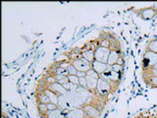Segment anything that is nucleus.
Returning a JSON list of instances; mask_svg holds the SVG:
<instances>
[{
  "label": "nucleus",
  "mask_w": 157,
  "mask_h": 118,
  "mask_svg": "<svg viewBox=\"0 0 157 118\" xmlns=\"http://www.w3.org/2000/svg\"><path fill=\"white\" fill-rule=\"evenodd\" d=\"M142 64H144V73L148 71L154 65L157 64V53L151 52L148 50H145L144 53V60H142Z\"/></svg>",
  "instance_id": "f257e3e1"
},
{
  "label": "nucleus",
  "mask_w": 157,
  "mask_h": 118,
  "mask_svg": "<svg viewBox=\"0 0 157 118\" xmlns=\"http://www.w3.org/2000/svg\"><path fill=\"white\" fill-rule=\"evenodd\" d=\"M113 90L112 86L108 83L104 79L99 78L98 79V83H97V88H96V93L98 96L100 97H104L106 96H108L110 93V92Z\"/></svg>",
  "instance_id": "f03ea898"
},
{
  "label": "nucleus",
  "mask_w": 157,
  "mask_h": 118,
  "mask_svg": "<svg viewBox=\"0 0 157 118\" xmlns=\"http://www.w3.org/2000/svg\"><path fill=\"white\" fill-rule=\"evenodd\" d=\"M74 67H75L78 71H81V72H88L92 69V63L88 62L86 59H85L82 56H78L75 59H73V61L71 62Z\"/></svg>",
  "instance_id": "7ed1b4c3"
},
{
  "label": "nucleus",
  "mask_w": 157,
  "mask_h": 118,
  "mask_svg": "<svg viewBox=\"0 0 157 118\" xmlns=\"http://www.w3.org/2000/svg\"><path fill=\"white\" fill-rule=\"evenodd\" d=\"M110 51H111L110 48L102 47V46L99 45V44H98V45L94 49V58H95V60L107 64Z\"/></svg>",
  "instance_id": "20e7f679"
},
{
  "label": "nucleus",
  "mask_w": 157,
  "mask_h": 118,
  "mask_svg": "<svg viewBox=\"0 0 157 118\" xmlns=\"http://www.w3.org/2000/svg\"><path fill=\"white\" fill-rule=\"evenodd\" d=\"M136 13L139 15L142 20H144V21H149V20H152L154 17H156V15H157V12L153 8H152V6L139 9V10H136Z\"/></svg>",
  "instance_id": "39448f33"
},
{
  "label": "nucleus",
  "mask_w": 157,
  "mask_h": 118,
  "mask_svg": "<svg viewBox=\"0 0 157 118\" xmlns=\"http://www.w3.org/2000/svg\"><path fill=\"white\" fill-rule=\"evenodd\" d=\"M46 88H48V90H50L51 92H53L58 96H65L66 93L68 92V91L66 90V88H64L62 85H60L59 83H57V82L52 83V84H46Z\"/></svg>",
  "instance_id": "423d86ee"
},
{
  "label": "nucleus",
  "mask_w": 157,
  "mask_h": 118,
  "mask_svg": "<svg viewBox=\"0 0 157 118\" xmlns=\"http://www.w3.org/2000/svg\"><path fill=\"white\" fill-rule=\"evenodd\" d=\"M83 110L86 112V118H99L100 116V111L98 110V108L95 107L92 104H85L82 106Z\"/></svg>",
  "instance_id": "0eeeda50"
},
{
  "label": "nucleus",
  "mask_w": 157,
  "mask_h": 118,
  "mask_svg": "<svg viewBox=\"0 0 157 118\" xmlns=\"http://www.w3.org/2000/svg\"><path fill=\"white\" fill-rule=\"evenodd\" d=\"M68 112L66 110H63L61 108H57L55 110H51V111H47L45 115L41 116L42 118H68Z\"/></svg>",
  "instance_id": "6e6552de"
},
{
  "label": "nucleus",
  "mask_w": 157,
  "mask_h": 118,
  "mask_svg": "<svg viewBox=\"0 0 157 118\" xmlns=\"http://www.w3.org/2000/svg\"><path fill=\"white\" fill-rule=\"evenodd\" d=\"M67 117L68 118H86V115L82 107L81 108L75 107V108H72L71 110H69Z\"/></svg>",
  "instance_id": "1a4fd4ad"
},
{
  "label": "nucleus",
  "mask_w": 157,
  "mask_h": 118,
  "mask_svg": "<svg viewBox=\"0 0 157 118\" xmlns=\"http://www.w3.org/2000/svg\"><path fill=\"white\" fill-rule=\"evenodd\" d=\"M85 46L86 47V44ZM80 53H81V56L83 57L85 59H86L88 62L92 63L93 61L95 60V58H94V49H93V48H90V47H88V48L86 47V49L82 48Z\"/></svg>",
  "instance_id": "9d476101"
},
{
  "label": "nucleus",
  "mask_w": 157,
  "mask_h": 118,
  "mask_svg": "<svg viewBox=\"0 0 157 118\" xmlns=\"http://www.w3.org/2000/svg\"><path fill=\"white\" fill-rule=\"evenodd\" d=\"M122 56V53L121 51L117 50V49H111L110 54H109V57H108V61H107V65L112 66L114 64L117 63L118 59Z\"/></svg>",
  "instance_id": "9b49d317"
},
{
  "label": "nucleus",
  "mask_w": 157,
  "mask_h": 118,
  "mask_svg": "<svg viewBox=\"0 0 157 118\" xmlns=\"http://www.w3.org/2000/svg\"><path fill=\"white\" fill-rule=\"evenodd\" d=\"M107 68H108V65L105 63H102V62L96 61V60L92 62V70H94L97 74H99V75L105 73Z\"/></svg>",
  "instance_id": "f8f14e48"
},
{
  "label": "nucleus",
  "mask_w": 157,
  "mask_h": 118,
  "mask_svg": "<svg viewBox=\"0 0 157 118\" xmlns=\"http://www.w3.org/2000/svg\"><path fill=\"white\" fill-rule=\"evenodd\" d=\"M86 88L90 92H94L97 88L98 80H96L94 78H91L90 76H86Z\"/></svg>",
  "instance_id": "ddd939ff"
},
{
  "label": "nucleus",
  "mask_w": 157,
  "mask_h": 118,
  "mask_svg": "<svg viewBox=\"0 0 157 118\" xmlns=\"http://www.w3.org/2000/svg\"><path fill=\"white\" fill-rule=\"evenodd\" d=\"M43 92L49 97V100H50L51 103H54V104L58 105V103H59V96L57 95H55V93H54L53 92H51L50 90H48V88H43Z\"/></svg>",
  "instance_id": "4468645a"
},
{
  "label": "nucleus",
  "mask_w": 157,
  "mask_h": 118,
  "mask_svg": "<svg viewBox=\"0 0 157 118\" xmlns=\"http://www.w3.org/2000/svg\"><path fill=\"white\" fill-rule=\"evenodd\" d=\"M37 101H38V103H44V104L50 103V100H49V97L43 92V91H41L39 92V95L37 96Z\"/></svg>",
  "instance_id": "2eb2a0df"
},
{
  "label": "nucleus",
  "mask_w": 157,
  "mask_h": 118,
  "mask_svg": "<svg viewBox=\"0 0 157 118\" xmlns=\"http://www.w3.org/2000/svg\"><path fill=\"white\" fill-rule=\"evenodd\" d=\"M146 50L157 53V38L151 39V41L148 42V44H147V47H146Z\"/></svg>",
  "instance_id": "dca6fc26"
},
{
  "label": "nucleus",
  "mask_w": 157,
  "mask_h": 118,
  "mask_svg": "<svg viewBox=\"0 0 157 118\" xmlns=\"http://www.w3.org/2000/svg\"><path fill=\"white\" fill-rule=\"evenodd\" d=\"M37 109L39 111V114H40L41 116L45 115L46 112L48 111L47 109V105L44 104V103H37Z\"/></svg>",
  "instance_id": "f3484780"
},
{
  "label": "nucleus",
  "mask_w": 157,
  "mask_h": 118,
  "mask_svg": "<svg viewBox=\"0 0 157 118\" xmlns=\"http://www.w3.org/2000/svg\"><path fill=\"white\" fill-rule=\"evenodd\" d=\"M98 44H99V45L102 46V47H106V48H110V47H111V41H110L109 37H104V38H102Z\"/></svg>",
  "instance_id": "a211bd4d"
},
{
  "label": "nucleus",
  "mask_w": 157,
  "mask_h": 118,
  "mask_svg": "<svg viewBox=\"0 0 157 118\" xmlns=\"http://www.w3.org/2000/svg\"><path fill=\"white\" fill-rule=\"evenodd\" d=\"M69 82L73 85H76V86H80V78H78L77 75H69Z\"/></svg>",
  "instance_id": "6ab92c4d"
},
{
  "label": "nucleus",
  "mask_w": 157,
  "mask_h": 118,
  "mask_svg": "<svg viewBox=\"0 0 157 118\" xmlns=\"http://www.w3.org/2000/svg\"><path fill=\"white\" fill-rule=\"evenodd\" d=\"M111 68H112V71L120 73V74H123V71H124V66L119 65V64H117V63L114 64V65H112Z\"/></svg>",
  "instance_id": "aec40b11"
},
{
  "label": "nucleus",
  "mask_w": 157,
  "mask_h": 118,
  "mask_svg": "<svg viewBox=\"0 0 157 118\" xmlns=\"http://www.w3.org/2000/svg\"><path fill=\"white\" fill-rule=\"evenodd\" d=\"M67 70H68L69 75H77V73H78V70L75 67H74V65L72 63L67 67Z\"/></svg>",
  "instance_id": "412c9836"
},
{
  "label": "nucleus",
  "mask_w": 157,
  "mask_h": 118,
  "mask_svg": "<svg viewBox=\"0 0 157 118\" xmlns=\"http://www.w3.org/2000/svg\"><path fill=\"white\" fill-rule=\"evenodd\" d=\"M86 76H90L91 78H94V79H96V80H98V79L100 78L99 77V74H97L94 70H92V69H90V71L86 72Z\"/></svg>",
  "instance_id": "4be33fe9"
},
{
  "label": "nucleus",
  "mask_w": 157,
  "mask_h": 118,
  "mask_svg": "<svg viewBox=\"0 0 157 118\" xmlns=\"http://www.w3.org/2000/svg\"><path fill=\"white\" fill-rule=\"evenodd\" d=\"M47 105V109H48V111H51V110H55V109H57L58 108V105L57 104H54V103H48V104H46Z\"/></svg>",
  "instance_id": "5701e85b"
},
{
  "label": "nucleus",
  "mask_w": 157,
  "mask_h": 118,
  "mask_svg": "<svg viewBox=\"0 0 157 118\" xmlns=\"http://www.w3.org/2000/svg\"><path fill=\"white\" fill-rule=\"evenodd\" d=\"M80 87L86 88V78H80Z\"/></svg>",
  "instance_id": "b1692460"
},
{
  "label": "nucleus",
  "mask_w": 157,
  "mask_h": 118,
  "mask_svg": "<svg viewBox=\"0 0 157 118\" xmlns=\"http://www.w3.org/2000/svg\"><path fill=\"white\" fill-rule=\"evenodd\" d=\"M77 76L78 78H86V72H81V71H78L77 73Z\"/></svg>",
  "instance_id": "393cba45"
},
{
  "label": "nucleus",
  "mask_w": 157,
  "mask_h": 118,
  "mask_svg": "<svg viewBox=\"0 0 157 118\" xmlns=\"http://www.w3.org/2000/svg\"><path fill=\"white\" fill-rule=\"evenodd\" d=\"M117 64H119V65H122V66H124V64H125V60H124V58H123V56H121L119 59H118V61H117Z\"/></svg>",
  "instance_id": "a878e982"
},
{
  "label": "nucleus",
  "mask_w": 157,
  "mask_h": 118,
  "mask_svg": "<svg viewBox=\"0 0 157 118\" xmlns=\"http://www.w3.org/2000/svg\"><path fill=\"white\" fill-rule=\"evenodd\" d=\"M152 8H153V9L155 10V11L157 12V2H156V3H154L153 5H152Z\"/></svg>",
  "instance_id": "bb28decb"
},
{
  "label": "nucleus",
  "mask_w": 157,
  "mask_h": 118,
  "mask_svg": "<svg viewBox=\"0 0 157 118\" xmlns=\"http://www.w3.org/2000/svg\"><path fill=\"white\" fill-rule=\"evenodd\" d=\"M2 118H8L6 115H4V114H2Z\"/></svg>",
  "instance_id": "cd10ccee"
},
{
  "label": "nucleus",
  "mask_w": 157,
  "mask_h": 118,
  "mask_svg": "<svg viewBox=\"0 0 157 118\" xmlns=\"http://www.w3.org/2000/svg\"><path fill=\"white\" fill-rule=\"evenodd\" d=\"M156 116H157V114H156Z\"/></svg>",
  "instance_id": "c85d7f7f"
}]
</instances>
